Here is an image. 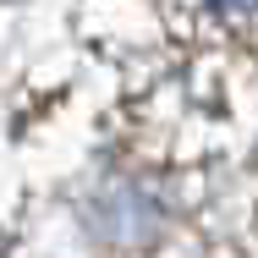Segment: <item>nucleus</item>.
<instances>
[{"mask_svg":"<svg viewBox=\"0 0 258 258\" xmlns=\"http://www.w3.org/2000/svg\"><path fill=\"white\" fill-rule=\"evenodd\" d=\"M220 11H231V17H247V11H258V0H214Z\"/></svg>","mask_w":258,"mask_h":258,"instance_id":"f257e3e1","label":"nucleus"}]
</instances>
